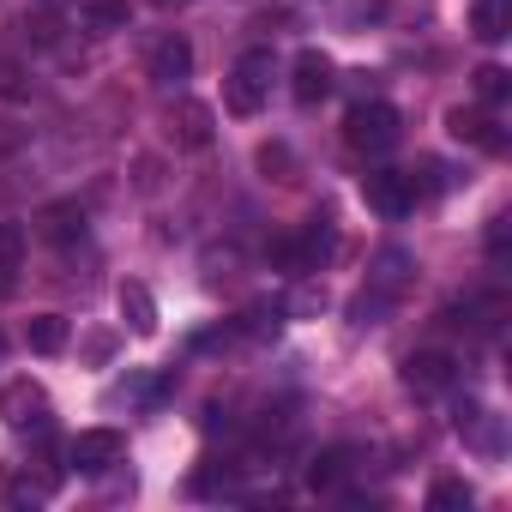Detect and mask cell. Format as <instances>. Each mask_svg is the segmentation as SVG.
Returning a JSON list of instances; mask_svg holds the SVG:
<instances>
[{"label": "cell", "instance_id": "30bf717a", "mask_svg": "<svg viewBox=\"0 0 512 512\" xmlns=\"http://www.w3.org/2000/svg\"><path fill=\"white\" fill-rule=\"evenodd\" d=\"M446 127H452V139H458V145H476V151H506V133H500V121H494V115L452 109V115H446Z\"/></svg>", "mask_w": 512, "mask_h": 512}, {"label": "cell", "instance_id": "44dd1931", "mask_svg": "<svg viewBox=\"0 0 512 512\" xmlns=\"http://www.w3.org/2000/svg\"><path fill=\"white\" fill-rule=\"evenodd\" d=\"M470 500H476V494H470V482H458V476H446V482L428 488V506H434V512H470Z\"/></svg>", "mask_w": 512, "mask_h": 512}, {"label": "cell", "instance_id": "e0dca14e", "mask_svg": "<svg viewBox=\"0 0 512 512\" xmlns=\"http://www.w3.org/2000/svg\"><path fill=\"white\" fill-rule=\"evenodd\" d=\"M25 338H31L37 356H61V350H67V320H61V314H37Z\"/></svg>", "mask_w": 512, "mask_h": 512}, {"label": "cell", "instance_id": "4fadbf2b", "mask_svg": "<svg viewBox=\"0 0 512 512\" xmlns=\"http://www.w3.org/2000/svg\"><path fill=\"white\" fill-rule=\"evenodd\" d=\"M350 470H356V446H332V452H320V458H314L308 482H314L320 494H332V488H344V482H350Z\"/></svg>", "mask_w": 512, "mask_h": 512}, {"label": "cell", "instance_id": "484cf974", "mask_svg": "<svg viewBox=\"0 0 512 512\" xmlns=\"http://www.w3.org/2000/svg\"><path fill=\"white\" fill-rule=\"evenodd\" d=\"M0 97H25V73L13 61H0Z\"/></svg>", "mask_w": 512, "mask_h": 512}, {"label": "cell", "instance_id": "ffe728a7", "mask_svg": "<svg viewBox=\"0 0 512 512\" xmlns=\"http://www.w3.org/2000/svg\"><path fill=\"white\" fill-rule=\"evenodd\" d=\"M470 85H476V97H482V103H506V97H512V73H506V67H494V61H488V67H476V73H470Z\"/></svg>", "mask_w": 512, "mask_h": 512}, {"label": "cell", "instance_id": "6da1fadb", "mask_svg": "<svg viewBox=\"0 0 512 512\" xmlns=\"http://www.w3.org/2000/svg\"><path fill=\"white\" fill-rule=\"evenodd\" d=\"M272 79H278V55L272 49H247L223 79V109L229 115H260L266 97H272Z\"/></svg>", "mask_w": 512, "mask_h": 512}, {"label": "cell", "instance_id": "d6986e66", "mask_svg": "<svg viewBox=\"0 0 512 512\" xmlns=\"http://www.w3.org/2000/svg\"><path fill=\"white\" fill-rule=\"evenodd\" d=\"M19 253H25L19 229H13V223H0V296H7V290L19 284Z\"/></svg>", "mask_w": 512, "mask_h": 512}, {"label": "cell", "instance_id": "9c48e42d", "mask_svg": "<svg viewBox=\"0 0 512 512\" xmlns=\"http://www.w3.org/2000/svg\"><path fill=\"white\" fill-rule=\"evenodd\" d=\"M452 380H458V368H452V356H440V350H422V356H410V362H404V386H410V392H422V398L446 392Z\"/></svg>", "mask_w": 512, "mask_h": 512}, {"label": "cell", "instance_id": "9a60e30c", "mask_svg": "<svg viewBox=\"0 0 512 512\" xmlns=\"http://www.w3.org/2000/svg\"><path fill=\"white\" fill-rule=\"evenodd\" d=\"M43 235H49V241H79V235H85V205H79V199L49 205V211H43Z\"/></svg>", "mask_w": 512, "mask_h": 512}, {"label": "cell", "instance_id": "8fae6325", "mask_svg": "<svg viewBox=\"0 0 512 512\" xmlns=\"http://www.w3.org/2000/svg\"><path fill=\"white\" fill-rule=\"evenodd\" d=\"M290 91H296V103H320V97L332 91V61H326L320 49H302V55H296V79H290Z\"/></svg>", "mask_w": 512, "mask_h": 512}, {"label": "cell", "instance_id": "603a6c76", "mask_svg": "<svg viewBox=\"0 0 512 512\" xmlns=\"http://www.w3.org/2000/svg\"><path fill=\"white\" fill-rule=\"evenodd\" d=\"M85 25H91V31H127V0H91V7H85Z\"/></svg>", "mask_w": 512, "mask_h": 512}, {"label": "cell", "instance_id": "d4e9b609", "mask_svg": "<svg viewBox=\"0 0 512 512\" xmlns=\"http://www.w3.org/2000/svg\"><path fill=\"white\" fill-rule=\"evenodd\" d=\"M506 235H512V217H494L488 235H482L488 241V260H506Z\"/></svg>", "mask_w": 512, "mask_h": 512}, {"label": "cell", "instance_id": "277c9868", "mask_svg": "<svg viewBox=\"0 0 512 512\" xmlns=\"http://www.w3.org/2000/svg\"><path fill=\"white\" fill-rule=\"evenodd\" d=\"M0 422L7 428H49V392L43 380H7L0 386Z\"/></svg>", "mask_w": 512, "mask_h": 512}, {"label": "cell", "instance_id": "cb8c5ba5", "mask_svg": "<svg viewBox=\"0 0 512 512\" xmlns=\"http://www.w3.org/2000/svg\"><path fill=\"white\" fill-rule=\"evenodd\" d=\"M278 326H284V308H247L235 332H247V338H272Z\"/></svg>", "mask_w": 512, "mask_h": 512}, {"label": "cell", "instance_id": "ac0fdd59", "mask_svg": "<svg viewBox=\"0 0 512 512\" xmlns=\"http://www.w3.org/2000/svg\"><path fill=\"white\" fill-rule=\"evenodd\" d=\"M0 500H7V506H43L49 482H37V476H0Z\"/></svg>", "mask_w": 512, "mask_h": 512}, {"label": "cell", "instance_id": "5bb4252c", "mask_svg": "<svg viewBox=\"0 0 512 512\" xmlns=\"http://www.w3.org/2000/svg\"><path fill=\"white\" fill-rule=\"evenodd\" d=\"M121 320H127L139 338H151V332H157V296H151L145 284H121Z\"/></svg>", "mask_w": 512, "mask_h": 512}, {"label": "cell", "instance_id": "ba28073f", "mask_svg": "<svg viewBox=\"0 0 512 512\" xmlns=\"http://www.w3.org/2000/svg\"><path fill=\"white\" fill-rule=\"evenodd\" d=\"M145 73H151V85H163V91H175L187 73H193V43L187 37H163L157 49H151V61H145Z\"/></svg>", "mask_w": 512, "mask_h": 512}, {"label": "cell", "instance_id": "8992f818", "mask_svg": "<svg viewBox=\"0 0 512 512\" xmlns=\"http://www.w3.org/2000/svg\"><path fill=\"white\" fill-rule=\"evenodd\" d=\"M121 458H127V440H121L115 428H85V434L67 446V464L85 470V476H103V470H115Z\"/></svg>", "mask_w": 512, "mask_h": 512}, {"label": "cell", "instance_id": "7a4b0ae2", "mask_svg": "<svg viewBox=\"0 0 512 512\" xmlns=\"http://www.w3.org/2000/svg\"><path fill=\"white\" fill-rule=\"evenodd\" d=\"M332 253H338V229H332V217H314L308 229L272 241V260H278L284 272H320Z\"/></svg>", "mask_w": 512, "mask_h": 512}, {"label": "cell", "instance_id": "2e32d148", "mask_svg": "<svg viewBox=\"0 0 512 512\" xmlns=\"http://www.w3.org/2000/svg\"><path fill=\"white\" fill-rule=\"evenodd\" d=\"M404 278H410V253H404V247H386L380 260H374V272H368V284H374V290H386V296H398V290H404Z\"/></svg>", "mask_w": 512, "mask_h": 512}, {"label": "cell", "instance_id": "3957f363", "mask_svg": "<svg viewBox=\"0 0 512 512\" xmlns=\"http://www.w3.org/2000/svg\"><path fill=\"white\" fill-rule=\"evenodd\" d=\"M344 139H350V151H362V157L392 151V145H398V109H392V103H356V109L344 115Z\"/></svg>", "mask_w": 512, "mask_h": 512}, {"label": "cell", "instance_id": "5b68a950", "mask_svg": "<svg viewBox=\"0 0 512 512\" xmlns=\"http://www.w3.org/2000/svg\"><path fill=\"white\" fill-rule=\"evenodd\" d=\"M362 199H368L380 217H410V211H416L410 169H374V175H362Z\"/></svg>", "mask_w": 512, "mask_h": 512}, {"label": "cell", "instance_id": "7c38bea8", "mask_svg": "<svg viewBox=\"0 0 512 512\" xmlns=\"http://www.w3.org/2000/svg\"><path fill=\"white\" fill-rule=\"evenodd\" d=\"M470 31L482 43H506L512 37V0H470Z\"/></svg>", "mask_w": 512, "mask_h": 512}, {"label": "cell", "instance_id": "83f0119b", "mask_svg": "<svg viewBox=\"0 0 512 512\" xmlns=\"http://www.w3.org/2000/svg\"><path fill=\"white\" fill-rule=\"evenodd\" d=\"M0 356H7V332H0Z\"/></svg>", "mask_w": 512, "mask_h": 512}, {"label": "cell", "instance_id": "7402d4cb", "mask_svg": "<svg viewBox=\"0 0 512 512\" xmlns=\"http://www.w3.org/2000/svg\"><path fill=\"white\" fill-rule=\"evenodd\" d=\"M392 302H398V296H386V290H374V284H368V290H362V296L350 302V320H356V326H380Z\"/></svg>", "mask_w": 512, "mask_h": 512}, {"label": "cell", "instance_id": "52a82bcc", "mask_svg": "<svg viewBox=\"0 0 512 512\" xmlns=\"http://www.w3.org/2000/svg\"><path fill=\"white\" fill-rule=\"evenodd\" d=\"M169 139H175L181 151H205V145L217 139V115H211V103L181 97V103L169 109Z\"/></svg>", "mask_w": 512, "mask_h": 512}, {"label": "cell", "instance_id": "4316f807", "mask_svg": "<svg viewBox=\"0 0 512 512\" xmlns=\"http://www.w3.org/2000/svg\"><path fill=\"white\" fill-rule=\"evenodd\" d=\"M151 7H181V0H151Z\"/></svg>", "mask_w": 512, "mask_h": 512}]
</instances>
